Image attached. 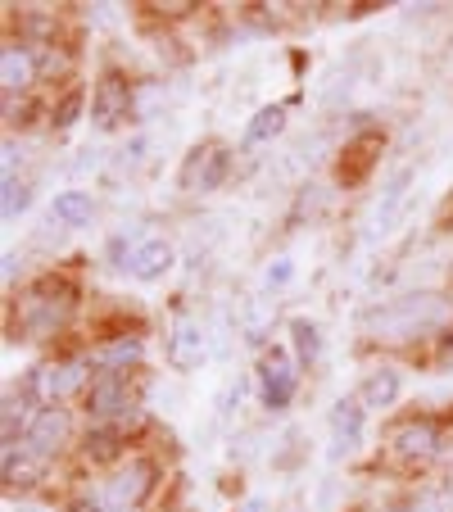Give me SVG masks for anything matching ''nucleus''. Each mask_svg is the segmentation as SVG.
I'll return each mask as SVG.
<instances>
[{
	"instance_id": "1",
	"label": "nucleus",
	"mask_w": 453,
	"mask_h": 512,
	"mask_svg": "<svg viewBox=\"0 0 453 512\" xmlns=\"http://www.w3.org/2000/svg\"><path fill=\"white\" fill-rule=\"evenodd\" d=\"M453 322V300L435 295V290H417V295H399L390 304H376L358 318V327L372 340H413L426 331H440Z\"/></svg>"
},
{
	"instance_id": "2",
	"label": "nucleus",
	"mask_w": 453,
	"mask_h": 512,
	"mask_svg": "<svg viewBox=\"0 0 453 512\" xmlns=\"http://www.w3.org/2000/svg\"><path fill=\"white\" fill-rule=\"evenodd\" d=\"M232 168V155H227V145L209 141V145H195L191 159L182 164V186L186 191H218L222 177Z\"/></svg>"
},
{
	"instance_id": "3",
	"label": "nucleus",
	"mask_w": 453,
	"mask_h": 512,
	"mask_svg": "<svg viewBox=\"0 0 453 512\" xmlns=\"http://www.w3.org/2000/svg\"><path fill=\"white\" fill-rule=\"evenodd\" d=\"M132 408V390H127L123 372H100L87 390V413L100 417V422H114V417H127Z\"/></svg>"
},
{
	"instance_id": "4",
	"label": "nucleus",
	"mask_w": 453,
	"mask_h": 512,
	"mask_svg": "<svg viewBox=\"0 0 453 512\" xmlns=\"http://www.w3.org/2000/svg\"><path fill=\"white\" fill-rule=\"evenodd\" d=\"M259 372H263V399H268V408H286L290 395H295V386H299V372L286 358V349H268Z\"/></svg>"
},
{
	"instance_id": "5",
	"label": "nucleus",
	"mask_w": 453,
	"mask_h": 512,
	"mask_svg": "<svg viewBox=\"0 0 453 512\" xmlns=\"http://www.w3.org/2000/svg\"><path fill=\"white\" fill-rule=\"evenodd\" d=\"M168 363H173L177 372H191L204 363V327L195 318H177L173 331H168Z\"/></svg>"
},
{
	"instance_id": "6",
	"label": "nucleus",
	"mask_w": 453,
	"mask_h": 512,
	"mask_svg": "<svg viewBox=\"0 0 453 512\" xmlns=\"http://www.w3.org/2000/svg\"><path fill=\"white\" fill-rule=\"evenodd\" d=\"M82 377H87V372H82L78 363H46V368L32 372V395L46 399V404L55 408L59 399L73 395V390L82 386Z\"/></svg>"
},
{
	"instance_id": "7",
	"label": "nucleus",
	"mask_w": 453,
	"mask_h": 512,
	"mask_svg": "<svg viewBox=\"0 0 453 512\" xmlns=\"http://www.w3.org/2000/svg\"><path fill=\"white\" fill-rule=\"evenodd\" d=\"M363 440V404L358 399H340L331 408V458H345Z\"/></svg>"
},
{
	"instance_id": "8",
	"label": "nucleus",
	"mask_w": 453,
	"mask_h": 512,
	"mask_svg": "<svg viewBox=\"0 0 453 512\" xmlns=\"http://www.w3.org/2000/svg\"><path fill=\"white\" fill-rule=\"evenodd\" d=\"M173 263H177V250L164 241V236H145L141 250H136L132 263H127V272H132L136 281H159Z\"/></svg>"
},
{
	"instance_id": "9",
	"label": "nucleus",
	"mask_w": 453,
	"mask_h": 512,
	"mask_svg": "<svg viewBox=\"0 0 453 512\" xmlns=\"http://www.w3.org/2000/svg\"><path fill=\"white\" fill-rule=\"evenodd\" d=\"M68 440V417H64V408H41L37 417H32V426H28V449L37 458H50L59 445Z\"/></svg>"
},
{
	"instance_id": "10",
	"label": "nucleus",
	"mask_w": 453,
	"mask_h": 512,
	"mask_svg": "<svg viewBox=\"0 0 453 512\" xmlns=\"http://www.w3.org/2000/svg\"><path fill=\"white\" fill-rule=\"evenodd\" d=\"M150 476H155V467L150 463H141V458H136V463H127L123 472L114 476V481H109V490H105V499H114V503H123V508H136V503L145 499V494H150Z\"/></svg>"
},
{
	"instance_id": "11",
	"label": "nucleus",
	"mask_w": 453,
	"mask_h": 512,
	"mask_svg": "<svg viewBox=\"0 0 453 512\" xmlns=\"http://www.w3.org/2000/svg\"><path fill=\"white\" fill-rule=\"evenodd\" d=\"M132 109V87H127L118 73H105L96 91V123L100 127H118V118H127Z\"/></svg>"
},
{
	"instance_id": "12",
	"label": "nucleus",
	"mask_w": 453,
	"mask_h": 512,
	"mask_svg": "<svg viewBox=\"0 0 453 512\" xmlns=\"http://www.w3.org/2000/svg\"><path fill=\"white\" fill-rule=\"evenodd\" d=\"M440 445V426L435 422H404L395 431V449L404 458H431Z\"/></svg>"
},
{
	"instance_id": "13",
	"label": "nucleus",
	"mask_w": 453,
	"mask_h": 512,
	"mask_svg": "<svg viewBox=\"0 0 453 512\" xmlns=\"http://www.w3.org/2000/svg\"><path fill=\"white\" fill-rule=\"evenodd\" d=\"M399 390H404V381H399L395 368H376L372 377L363 381V390H358V404L363 408H390L399 399Z\"/></svg>"
},
{
	"instance_id": "14",
	"label": "nucleus",
	"mask_w": 453,
	"mask_h": 512,
	"mask_svg": "<svg viewBox=\"0 0 453 512\" xmlns=\"http://www.w3.org/2000/svg\"><path fill=\"white\" fill-rule=\"evenodd\" d=\"M32 73H37V68H32V55L23 46H5L0 50V87L10 91H23V87H32Z\"/></svg>"
},
{
	"instance_id": "15",
	"label": "nucleus",
	"mask_w": 453,
	"mask_h": 512,
	"mask_svg": "<svg viewBox=\"0 0 453 512\" xmlns=\"http://www.w3.org/2000/svg\"><path fill=\"white\" fill-rule=\"evenodd\" d=\"M50 213H55L64 227H87L91 218H96V200H91L87 191H64V195H55Z\"/></svg>"
},
{
	"instance_id": "16",
	"label": "nucleus",
	"mask_w": 453,
	"mask_h": 512,
	"mask_svg": "<svg viewBox=\"0 0 453 512\" xmlns=\"http://www.w3.org/2000/svg\"><path fill=\"white\" fill-rule=\"evenodd\" d=\"M376 150H381V132H363V136H358V141L349 145V159H354V164L340 168V182H363L367 168H372V159H376Z\"/></svg>"
},
{
	"instance_id": "17",
	"label": "nucleus",
	"mask_w": 453,
	"mask_h": 512,
	"mask_svg": "<svg viewBox=\"0 0 453 512\" xmlns=\"http://www.w3.org/2000/svg\"><path fill=\"white\" fill-rule=\"evenodd\" d=\"M408 182H413V168H404V173H395V177H390V186H386V200H381V209H376V227H381V232H386V227L399 218V209H404Z\"/></svg>"
},
{
	"instance_id": "18",
	"label": "nucleus",
	"mask_w": 453,
	"mask_h": 512,
	"mask_svg": "<svg viewBox=\"0 0 453 512\" xmlns=\"http://www.w3.org/2000/svg\"><path fill=\"white\" fill-rule=\"evenodd\" d=\"M286 127V105H268V109H259L254 114V123L245 127V145H263V141H272V136Z\"/></svg>"
},
{
	"instance_id": "19",
	"label": "nucleus",
	"mask_w": 453,
	"mask_h": 512,
	"mask_svg": "<svg viewBox=\"0 0 453 512\" xmlns=\"http://www.w3.org/2000/svg\"><path fill=\"white\" fill-rule=\"evenodd\" d=\"M290 336H295L299 363H313V358H318V349H322V336H318V327H313L309 318H295V322H290Z\"/></svg>"
},
{
	"instance_id": "20",
	"label": "nucleus",
	"mask_w": 453,
	"mask_h": 512,
	"mask_svg": "<svg viewBox=\"0 0 453 512\" xmlns=\"http://www.w3.org/2000/svg\"><path fill=\"white\" fill-rule=\"evenodd\" d=\"M28 200H32L28 182H14V177H5V195H0V213H5V223H14V218L28 209Z\"/></svg>"
},
{
	"instance_id": "21",
	"label": "nucleus",
	"mask_w": 453,
	"mask_h": 512,
	"mask_svg": "<svg viewBox=\"0 0 453 512\" xmlns=\"http://www.w3.org/2000/svg\"><path fill=\"white\" fill-rule=\"evenodd\" d=\"M136 354H141V345H136V340H118V345H109V349H100V354H96V368L118 372L123 363H132Z\"/></svg>"
},
{
	"instance_id": "22",
	"label": "nucleus",
	"mask_w": 453,
	"mask_h": 512,
	"mask_svg": "<svg viewBox=\"0 0 453 512\" xmlns=\"http://www.w3.org/2000/svg\"><path fill=\"white\" fill-rule=\"evenodd\" d=\"M78 114H82V91H68V96L59 100V109H55V123L59 127H73V123H78Z\"/></svg>"
},
{
	"instance_id": "23",
	"label": "nucleus",
	"mask_w": 453,
	"mask_h": 512,
	"mask_svg": "<svg viewBox=\"0 0 453 512\" xmlns=\"http://www.w3.org/2000/svg\"><path fill=\"white\" fill-rule=\"evenodd\" d=\"M19 422H23V404H19V399H5V445H14Z\"/></svg>"
},
{
	"instance_id": "24",
	"label": "nucleus",
	"mask_w": 453,
	"mask_h": 512,
	"mask_svg": "<svg viewBox=\"0 0 453 512\" xmlns=\"http://www.w3.org/2000/svg\"><path fill=\"white\" fill-rule=\"evenodd\" d=\"M73 512H132V508H123V503H114V499H78Z\"/></svg>"
},
{
	"instance_id": "25",
	"label": "nucleus",
	"mask_w": 453,
	"mask_h": 512,
	"mask_svg": "<svg viewBox=\"0 0 453 512\" xmlns=\"http://www.w3.org/2000/svg\"><path fill=\"white\" fill-rule=\"evenodd\" d=\"M404 512H444V499L440 494H417L413 503H404Z\"/></svg>"
},
{
	"instance_id": "26",
	"label": "nucleus",
	"mask_w": 453,
	"mask_h": 512,
	"mask_svg": "<svg viewBox=\"0 0 453 512\" xmlns=\"http://www.w3.org/2000/svg\"><path fill=\"white\" fill-rule=\"evenodd\" d=\"M290 272H295V268H290V259H277V263L268 268V286H286Z\"/></svg>"
},
{
	"instance_id": "27",
	"label": "nucleus",
	"mask_w": 453,
	"mask_h": 512,
	"mask_svg": "<svg viewBox=\"0 0 453 512\" xmlns=\"http://www.w3.org/2000/svg\"><path fill=\"white\" fill-rule=\"evenodd\" d=\"M241 512H268V503H263V499H250Z\"/></svg>"
},
{
	"instance_id": "28",
	"label": "nucleus",
	"mask_w": 453,
	"mask_h": 512,
	"mask_svg": "<svg viewBox=\"0 0 453 512\" xmlns=\"http://www.w3.org/2000/svg\"><path fill=\"white\" fill-rule=\"evenodd\" d=\"M444 363H449V368H453V336L444 340Z\"/></svg>"
}]
</instances>
